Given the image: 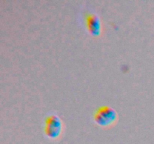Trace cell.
I'll return each instance as SVG.
<instances>
[{
    "label": "cell",
    "instance_id": "1",
    "mask_svg": "<svg viewBox=\"0 0 154 144\" xmlns=\"http://www.w3.org/2000/svg\"><path fill=\"white\" fill-rule=\"evenodd\" d=\"M94 122L102 128H110L114 126L118 120L117 111L108 106H100L96 110L93 115Z\"/></svg>",
    "mask_w": 154,
    "mask_h": 144
},
{
    "label": "cell",
    "instance_id": "2",
    "mask_svg": "<svg viewBox=\"0 0 154 144\" xmlns=\"http://www.w3.org/2000/svg\"><path fill=\"white\" fill-rule=\"evenodd\" d=\"M63 121L57 114H50L45 121V134L50 139H57L63 131Z\"/></svg>",
    "mask_w": 154,
    "mask_h": 144
},
{
    "label": "cell",
    "instance_id": "3",
    "mask_svg": "<svg viewBox=\"0 0 154 144\" xmlns=\"http://www.w3.org/2000/svg\"><path fill=\"white\" fill-rule=\"evenodd\" d=\"M86 26L90 34L94 37H99L102 34V22L96 14H88L86 16Z\"/></svg>",
    "mask_w": 154,
    "mask_h": 144
}]
</instances>
